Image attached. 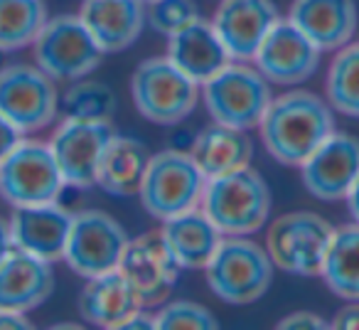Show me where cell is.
I'll return each mask as SVG.
<instances>
[{
    "label": "cell",
    "mask_w": 359,
    "mask_h": 330,
    "mask_svg": "<svg viewBox=\"0 0 359 330\" xmlns=\"http://www.w3.org/2000/svg\"><path fill=\"white\" fill-rule=\"evenodd\" d=\"M278 18V8L271 0H222L212 25L231 60L246 62L254 60Z\"/></svg>",
    "instance_id": "obj_16"
},
{
    "label": "cell",
    "mask_w": 359,
    "mask_h": 330,
    "mask_svg": "<svg viewBox=\"0 0 359 330\" xmlns=\"http://www.w3.org/2000/svg\"><path fill=\"white\" fill-rule=\"evenodd\" d=\"M52 291H55L52 261L15 246L0 259V308L30 313L50 298Z\"/></svg>",
    "instance_id": "obj_18"
},
{
    "label": "cell",
    "mask_w": 359,
    "mask_h": 330,
    "mask_svg": "<svg viewBox=\"0 0 359 330\" xmlns=\"http://www.w3.org/2000/svg\"><path fill=\"white\" fill-rule=\"evenodd\" d=\"M200 207L224 237H249L271 215V190L249 165L224 176L207 178Z\"/></svg>",
    "instance_id": "obj_2"
},
{
    "label": "cell",
    "mask_w": 359,
    "mask_h": 330,
    "mask_svg": "<svg viewBox=\"0 0 359 330\" xmlns=\"http://www.w3.org/2000/svg\"><path fill=\"white\" fill-rule=\"evenodd\" d=\"M60 109L65 119L109 121L116 111V94L111 86L94 79H76L60 96Z\"/></svg>",
    "instance_id": "obj_29"
},
{
    "label": "cell",
    "mask_w": 359,
    "mask_h": 330,
    "mask_svg": "<svg viewBox=\"0 0 359 330\" xmlns=\"http://www.w3.org/2000/svg\"><path fill=\"white\" fill-rule=\"evenodd\" d=\"M72 215L57 202L45 205L15 207L11 225L13 246L27 254H35L45 261H57L65 256L67 237L72 230Z\"/></svg>",
    "instance_id": "obj_17"
},
{
    "label": "cell",
    "mask_w": 359,
    "mask_h": 330,
    "mask_svg": "<svg viewBox=\"0 0 359 330\" xmlns=\"http://www.w3.org/2000/svg\"><path fill=\"white\" fill-rule=\"evenodd\" d=\"M271 158L298 165L334 131L330 106L313 91H285L273 96L259 124Z\"/></svg>",
    "instance_id": "obj_1"
},
{
    "label": "cell",
    "mask_w": 359,
    "mask_h": 330,
    "mask_svg": "<svg viewBox=\"0 0 359 330\" xmlns=\"http://www.w3.org/2000/svg\"><path fill=\"white\" fill-rule=\"evenodd\" d=\"M219 320L210 308L192 301H172L155 313V330H217Z\"/></svg>",
    "instance_id": "obj_30"
},
{
    "label": "cell",
    "mask_w": 359,
    "mask_h": 330,
    "mask_svg": "<svg viewBox=\"0 0 359 330\" xmlns=\"http://www.w3.org/2000/svg\"><path fill=\"white\" fill-rule=\"evenodd\" d=\"M200 18L192 0H153L145 8V22L160 35H175Z\"/></svg>",
    "instance_id": "obj_31"
},
{
    "label": "cell",
    "mask_w": 359,
    "mask_h": 330,
    "mask_svg": "<svg viewBox=\"0 0 359 330\" xmlns=\"http://www.w3.org/2000/svg\"><path fill=\"white\" fill-rule=\"evenodd\" d=\"M320 276L344 301H359V225L334 230Z\"/></svg>",
    "instance_id": "obj_26"
},
{
    "label": "cell",
    "mask_w": 359,
    "mask_h": 330,
    "mask_svg": "<svg viewBox=\"0 0 359 330\" xmlns=\"http://www.w3.org/2000/svg\"><path fill=\"white\" fill-rule=\"evenodd\" d=\"M190 155L195 158L197 168L205 173V178H217L246 168L254 155V143L246 136V131L212 124L195 138Z\"/></svg>",
    "instance_id": "obj_25"
},
{
    "label": "cell",
    "mask_w": 359,
    "mask_h": 330,
    "mask_svg": "<svg viewBox=\"0 0 359 330\" xmlns=\"http://www.w3.org/2000/svg\"><path fill=\"white\" fill-rule=\"evenodd\" d=\"M327 101L334 111L359 119V42L339 47L327 70Z\"/></svg>",
    "instance_id": "obj_28"
},
{
    "label": "cell",
    "mask_w": 359,
    "mask_h": 330,
    "mask_svg": "<svg viewBox=\"0 0 359 330\" xmlns=\"http://www.w3.org/2000/svg\"><path fill=\"white\" fill-rule=\"evenodd\" d=\"M118 271L133 286L140 303L148 308V305L163 303L172 293L182 266L175 261L160 232H145L128 239Z\"/></svg>",
    "instance_id": "obj_13"
},
{
    "label": "cell",
    "mask_w": 359,
    "mask_h": 330,
    "mask_svg": "<svg viewBox=\"0 0 359 330\" xmlns=\"http://www.w3.org/2000/svg\"><path fill=\"white\" fill-rule=\"evenodd\" d=\"M81 22L94 35L101 50L121 52L140 37L145 27L143 0H84Z\"/></svg>",
    "instance_id": "obj_20"
},
{
    "label": "cell",
    "mask_w": 359,
    "mask_h": 330,
    "mask_svg": "<svg viewBox=\"0 0 359 330\" xmlns=\"http://www.w3.org/2000/svg\"><path fill=\"white\" fill-rule=\"evenodd\" d=\"M359 178V140L332 133L300 163V180L313 197L325 202L344 200Z\"/></svg>",
    "instance_id": "obj_14"
},
{
    "label": "cell",
    "mask_w": 359,
    "mask_h": 330,
    "mask_svg": "<svg viewBox=\"0 0 359 330\" xmlns=\"http://www.w3.org/2000/svg\"><path fill=\"white\" fill-rule=\"evenodd\" d=\"M118 330H155V315L145 313V308H140Z\"/></svg>",
    "instance_id": "obj_36"
},
{
    "label": "cell",
    "mask_w": 359,
    "mask_h": 330,
    "mask_svg": "<svg viewBox=\"0 0 359 330\" xmlns=\"http://www.w3.org/2000/svg\"><path fill=\"white\" fill-rule=\"evenodd\" d=\"M35 62L55 81H76L101 65L106 52L99 47L79 15L47 18L32 42Z\"/></svg>",
    "instance_id": "obj_7"
},
{
    "label": "cell",
    "mask_w": 359,
    "mask_h": 330,
    "mask_svg": "<svg viewBox=\"0 0 359 330\" xmlns=\"http://www.w3.org/2000/svg\"><path fill=\"white\" fill-rule=\"evenodd\" d=\"M116 131L109 121H86V119H65L55 131L50 145L62 178L72 187L96 185L101 155Z\"/></svg>",
    "instance_id": "obj_12"
},
{
    "label": "cell",
    "mask_w": 359,
    "mask_h": 330,
    "mask_svg": "<svg viewBox=\"0 0 359 330\" xmlns=\"http://www.w3.org/2000/svg\"><path fill=\"white\" fill-rule=\"evenodd\" d=\"M330 328L334 330H359V301H349L344 308L334 313Z\"/></svg>",
    "instance_id": "obj_34"
},
{
    "label": "cell",
    "mask_w": 359,
    "mask_h": 330,
    "mask_svg": "<svg viewBox=\"0 0 359 330\" xmlns=\"http://www.w3.org/2000/svg\"><path fill=\"white\" fill-rule=\"evenodd\" d=\"M210 291L231 305L259 301L273 279L269 251L246 237H224L205 266Z\"/></svg>",
    "instance_id": "obj_3"
},
{
    "label": "cell",
    "mask_w": 359,
    "mask_h": 330,
    "mask_svg": "<svg viewBox=\"0 0 359 330\" xmlns=\"http://www.w3.org/2000/svg\"><path fill=\"white\" fill-rule=\"evenodd\" d=\"M140 308H145V305L140 303L138 293L118 269L86 279V286L79 296L81 318L101 325V328L118 330Z\"/></svg>",
    "instance_id": "obj_22"
},
{
    "label": "cell",
    "mask_w": 359,
    "mask_h": 330,
    "mask_svg": "<svg viewBox=\"0 0 359 330\" xmlns=\"http://www.w3.org/2000/svg\"><path fill=\"white\" fill-rule=\"evenodd\" d=\"M13 249V237H11V225L6 220H0V259Z\"/></svg>",
    "instance_id": "obj_38"
},
{
    "label": "cell",
    "mask_w": 359,
    "mask_h": 330,
    "mask_svg": "<svg viewBox=\"0 0 359 330\" xmlns=\"http://www.w3.org/2000/svg\"><path fill=\"white\" fill-rule=\"evenodd\" d=\"M205 173L195 158L182 150H160L150 155L148 171L140 183V205L150 217L165 222L180 212L200 205L205 190Z\"/></svg>",
    "instance_id": "obj_5"
},
{
    "label": "cell",
    "mask_w": 359,
    "mask_h": 330,
    "mask_svg": "<svg viewBox=\"0 0 359 330\" xmlns=\"http://www.w3.org/2000/svg\"><path fill=\"white\" fill-rule=\"evenodd\" d=\"M150 155L153 153L143 140L133 138V136L114 133L104 155H101L96 185L116 197L138 195L140 183L148 171Z\"/></svg>",
    "instance_id": "obj_24"
},
{
    "label": "cell",
    "mask_w": 359,
    "mask_h": 330,
    "mask_svg": "<svg viewBox=\"0 0 359 330\" xmlns=\"http://www.w3.org/2000/svg\"><path fill=\"white\" fill-rule=\"evenodd\" d=\"M334 227L318 212H288L266 232V251L278 269L295 276H318Z\"/></svg>",
    "instance_id": "obj_9"
},
{
    "label": "cell",
    "mask_w": 359,
    "mask_h": 330,
    "mask_svg": "<svg viewBox=\"0 0 359 330\" xmlns=\"http://www.w3.org/2000/svg\"><path fill=\"white\" fill-rule=\"evenodd\" d=\"M126 244L128 235L114 217L101 210H84L72 220L62 259L74 274L91 279L118 269Z\"/></svg>",
    "instance_id": "obj_10"
},
{
    "label": "cell",
    "mask_w": 359,
    "mask_h": 330,
    "mask_svg": "<svg viewBox=\"0 0 359 330\" xmlns=\"http://www.w3.org/2000/svg\"><path fill=\"white\" fill-rule=\"evenodd\" d=\"M347 207H349V215H352V220H354V225H359V178H357V183L352 185V190L347 192Z\"/></svg>",
    "instance_id": "obj_37"
},
{
    "label": "cell",
    "mask_w": 359,
    "mask_h": 330,
    "mask_svg": "<svg viewBox=\"0 0 359 330\" xmlns=\"http://www.w3.org/2000/svg\"><path fill=\"white\" fill-rule=\"evenodd\" d=\"M168 60L177 70L185 72L197 84H205L207 79L224 70L229 62H234L226 52L224 42L219 40L215 25L197 18L187 27L170 35L168 40Z\"/></svg>",
    "instance_id": "obj_19"
},
{
    "label": "cell",
    "mask_w": 359,
    "mask_h": 330,
    "mask_svg": "<svg viewBox=\"0 0 359 330\" xmlns=\"http://www.w3.org/2000/svg\"><path fill=\"white\" fill-rule=\"evenodd\" d=\"M32 323L27 320V313L11 308H0V330H27Z\"/></svg>",
    "instance_id": "obj_35"
},
{
    "label": "cell",
    "mask_w": 359,
    "mask_h": 330,
    "mask_svg": "<svg viewBox=\"0 0 359 330\" xmlns=\"http://www.w3.org/2000/svg\"><path fill=\"white\" fill-rule=\"evenodd\" d=\"M288 20L323 52L344 47L357 32L354 0H295Z\"/></svg>",
    "instance_id": "obj_21"
},
{
    "label": "cell",
    "mask_w": 359,
    "mask_h": 330,
    "mask_svg": "<svg viewBox=\"0 0 359 330\" xmlns=\"http://www.w3.org/2000/svg\"><path fill=\"white\" fill-rule=\"evenodd\" d=\"M22 138H25V133H22L11 119H6V116L0 114V160L6 158V155H11L13 148H15Z\"/></svg>",
    "instance_id": "obj_33"
},
{
    "label": "cell",
    "mask_w": 359,
    "mask_h": 330,
    "mask_svg": "<svg viewBox=\"0 0 359 330\" xmlns=\"http://www.w3.org/2000/svg\"><path fill=\"white\" fill-rule=\"evenodd\" d=\"M202 99L215 124L249 131L256 128L271 104L269 79L254 67L229 62L202 84Z\"/></svg>",
    "instance_id": "obj_6"
},
{
    "label": "cell",
    "mask_w": 359,
    "mask_h": 330,
    "mask_svg": "<svg viewBox=\"0 0 359 330\" xmlns=\"http://www.w3.org/2000/svg\"><path fill=\"white\" fill-rule=\"evenodd\" d=\"M67 187L50 145L25 140L0 160V195L13 207L57 202Z\"/></svg>",
    "instance_id": "obj_8"
},
{
    "label": "cell",
    "mask_w": 359,
    "mask_h": 330,
    "mask_svg": "<svg viewBox=\"0 0 359 330\" xmlns=\"http://www.w3.org/2000/svg\"><path fill=\"white\" fill-rule=\"evenodd\" d=\"M130 96L140 116L160 126H175L195 111L200 84L168 57H150L130 77Z\"/></svg>",
    "instance_id": "obj_4"
},
{
    "label": "cell",
    "mask_w": 359,
    "mask_h": 330,
    "mask_svg": "<svg viewBox=\"0 0 359 330\" xmlns=\"http://www.w3.org/2000/svg\"><path fill=\"white\" fill-rule=\"evenodd\" d=\"M320 50L310 37H305L288 18H278L269 35L256 50V70L273 84H300L310 79L320 67Z\"/></svg>",
    "instance_id": "obj_15"
},
{
    "label": "cell",
    "mask_w": 359,
    "mask_h": 330,
    "mask_svg": "<svg viewBox=\"0 0 359 330\" xmlns=\"http://www.w3.org/2000/svg\"><path fill=\"white\" fill-rule=\"evenodd\" d=\"M47 22L42 0H0V52L32 45Z\"/></svg>",
    "instance_id": "obj_27"
},
{
    "label": "cell",
    "mask_w": 359,
    "mask_h": 330,
    "mask_svg": "<svg viewBox=\"0 0 359 330\" xmlns=\"http://www.w3.org/2000/svg\"><path fill=\"white\" fill-rule=\"evenodd\" d=\"M160 235L182 269H205L219 242L224 239L219 227L205 215L202 207H192L175 217H168Z\"/></svg>",
    "instance_id": "obj_23"
},
{
    "label": "cell",
    "mask_w": 359,
    "mask_h": 330,
    "mask_svg": "<svg viewBox=\"0 0 359 330\" xmlns=\"http://www.w3.org/2000/svg\"><path fill=\"white\" fill-rule=\"evenodd\" d=\"M143 3H145V6H148V3H153V0H143Z\"/></svg>",
    "instance_id": "obj_39"
},
{
    "label": "cell",
    "mask_w": 359,
    "mask_h": 330,
    "mask_svg": "<svg viewBox=\"0 0 359 330\" xmlns=\"http://www.w3.org/2000/svg\"><path fill=\"white\" fill-rule=\"evenodd\" d=\"M60 111L55 79L40 67L11 65L0 70V114L22 133H35L52 124Z\"/></svg>",
    "instance_id": "obj_11"
},
{
    "label": "cell",
    "mask_w": 359,
    "mask_h": 330,
    "mask_svg": "<svg viewBox=\"0 0 359 330\" xmlns=\"http://www.w3.org/2000/svg\"><path fill=\"white\" fill-rule=\"evenodd\" d=\"M280 330H325L330 328V323L323 315L313 313V310H295V313L285 315L278 323Z\"/></svg>",
    "instance_id": "obj_32"
}]
</instances>
